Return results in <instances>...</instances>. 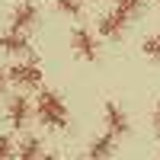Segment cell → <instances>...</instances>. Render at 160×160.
Listing matches in <instances>:
<instances>
[{"label":"cell","instance_id":"e0dca14e","mask_svg":"<svg viewBox=\"0 0 160 160\" xmlns=\"http://www.w3.org/2000/svg\"><path fill=\"white\" fill-rule=\"evenodd\" d=\"M38 160H58V157L55 154H45V157H38Z\"/></svg>","mask_w":160,"mask_h":160},{"label":"cell","instance_id":"2e32d148","mask_svg":"<svg viewBox=\"0 0 160 160\" xmlns=\"http://www.w3.org/2000/svg\"><path fill=\"white\" fill-rule=\"evenodd\" d=\"M7 83H10V80H7V71H3V68H0V93H3V90H7Z\"/></svg>","mask_w":160,"mask_h":160},{"label":"cell","instance_id":"4fadbf2b","mask_svg":"<svg viewBox=\"0 0 160 160\" xmlns=\"http://www.w3.org/2000/svg\"><path fill=\"white\" fill-rule=\"evenodd\" d=\"M141 55H144V58L160 61V32H157V35H148V38L141 42Z\"/></svg>","mask_w":160,"mask_h":160},{"label":"cell","instance_id":"9c48e42d","mask_svg":"<svg viewBox=\"0 0 160 160\" xmlns=\"http://www.w3.org/2000/svg\"><path fill=\"white\" fill-rule=\"evenodd\" d=\"M112 148H115V138L106 131V135H96L90 141V148H87V157L90 160H109V154H112Z\"/></svg>","mask_w":160,"mask_h":160},{"label":"cell","instance_id":"7c38bea8","mask_svg":"<svg viewBox=\"0 0 160 160\" xmlns=\"http://www.w3.org/2000/svg\"><path fill=\"white\" fill-rule=\"evenodd\" d=\"M51 3H55L58 13H64V16H74V19L83 13V0H51Z\"/></svg>","mask_w":160,"mask_h":160},{"label":"cell","instance_id":"ba28073f","mask_svg":"<svg viewBox=\"0 0 160 160\" xmlns=\"http://www.w3.org/2000/svg\"><path fill=\"white\" fill-rule=\"evenodd\" d=\"M0 48H3L7 55H29V51H32V45L26 42V35L22 32H13V29L0 35Z\"/></svg>","mask_w":160,"mask_h":160},{"label":"cell","instance_id":"52a82bcc","mask_svg":"<svg viewBox=\"0 0 160 160\" xmlns=\"http://www.w3.org/2000/svg\"><path fill=\"white\" fill-rule=\"evenodd\" d=\"M125 26H128V19H122V16L112 10V13H106V16H99L96 32H99L102 38H122V35H125Z\"/></svg>","mask_w":160,"mask_h":160},{"label":"cell","instance_id":"9a60e30c","mask_svg":"<svg viewBox=\"0 0 160 160\" xmlns=\"http://www.w3.org/2000/svg\"><path fill=\"white\" fill-rule=\"evenodd\" d=\"M154 128H157V135H160V99H157V106H154Z\"/></svg>","mask_w":160,"mask_h":160},{"label":"cell","instance_id":"277c9868","mask_svg":"<svg viewBox=\"0 0 160 160\" xmlns=\"http://www.w3.org/2000/svg\"><path fill=\"white\" fill-rule=\"evenodd\" d=\"M35 22H38V7L29 3V0H22V3L10 13V29L13 32H26V29H32Z\"/></svg>","mask_w":160,"mask_h":160},{"label":"cell","instance_id":"ac0fdd59","mask_svg":"<svg viewBox=\"0 0 160 160\" xmlns=\"http://www.w3.org/2000/svg\"><path fill=\"white\" fill-rule=\"evenodd\" d=\"M157 3H160V0H157Z\"/></svg>","mask_w":160,"mask_h":160},{"label":"cell","instance_id":"5b68a950","mask_svg":"<svg viewBox=\"0 0 160 160\" xmlns=\"http://www.w3.org/2000/svg\"><path fill=\"white\" fill-rule=\"evenodd\" d=\"M7 118H10L13 128H26V125H29V118H32V99L13 96L10 106H7Z\"/></svg>","mask_w":160,"mask_h":160},{"label":"cell","instance_id":"8992f818","mask_svg":"<svg viewBox=\"0 0 160 160\" xmlns=\"http://www.w3.org/2000/svg\"><path fill=\"white\" fill-rule=\"evenodd\" d=\"M106 125H109V135L112 138H118V135H128L131 131V125H128V115L118 109V102H106Z\"/></svg>","mask_w":160,"mask_h":160},{"label":"cell","instance_id":"30bf717a","mask_svg":"<svg viewBox=\"0 0 160 160\" xmlns=\"http://www.w3.org/2000/svg\"><path fill=\"white\" fill-rule=\"evenodd\" d=\"M141 10H144V0H115V13L122 19H135Z\"/></svg>","mask_w":160,"mask_h":160},{"label":"cell","instance_id":"8fae6325","mask_svg":"<svg viewBox=\"0 0 160 160\" xmlns=\"http://www.w3.org/2000/svg\"><path fill=\"white\" fill-rule=\"evenodd\" d=\"M42 157V141L38 138H26L19 144V160H38Z\"/></svg>","mask_w":160,"mask_h":160},{"label":"cell","instance_id":"5bb4252c","mask_svg":"<svg viewBox=\"0 0 160 160\" xmlns=\"http://www.w3.org/2000/svg\"><path fill=\"white\" fill-rule=\"evenodd\" d=\"M13 151H16L13 138H10V135H0V160H10V157H13Z\"/></svg>","mask_w":160,"mask_h":160},{"label":"cell","instance_id":"3957f363","mask_svg":"<svg viewBox=\"0 0 160 160\" xmlns=\"http://www.w3.org/2000/svg\"><path fill=\"white\" fill-rule=\"evenodd\" d=\"M42 68H38L35 61L29 64H13V68L7 71V80L10 83H16V87H26V90H32V87H42Z\"/></svg>","mask_w":160,"mask_h":160},{"label":"cell","instance_id":"d6986e66","mask_svg":"<svg viewBox=\"0 0 160 160\" xmlns=\"http://www.w3.org/2000/svg\"><path fill=\"white\" fill-rule=\"evenodd\" d=\"M77 160H80V157H77Z\"/></svg>","mask_w":160,"mask_h":160},{"label":"cell","instance_id":"7a4b0ae2","mask_svg":"<svg viewBox=\"0 0 160 160\" xmlns=\"http://www.w3.org/2000/svg\"><path fill=\"white\" fill-rule=\"evenodd\" d=\"M71 48L77 51V58H83V61H96L99 58V42H96V35H93L87 26H77L71 32Z\"/></svg>","mask_w":160,"mask_h":160},{"label":"cell","instance_id":"6da1fadb","mask_svg":"<svg viewBox=\"0 0 160 160\" xmlns=\"http://www.w3.org/2000/svg\"><path fill=\"white\" fill-rule=\"evenodd\" d=\"M35 115L42 118V125H48V128H68V122H71L68 102H64L61 93H55V90H42V93H38Z\"/></svg>","mask_w":160,"mask_h":160}]
</instances>
